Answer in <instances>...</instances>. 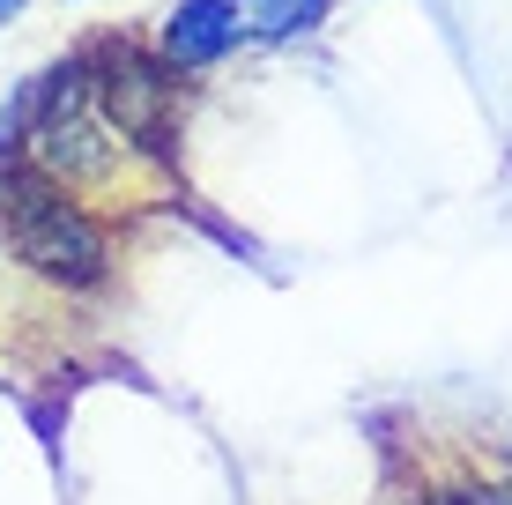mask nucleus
<instances>
[{"instance_id":"423d86ee","label":"nucleus","mask_w":512,"mask_h":505,"mask_svg":"<svg viewBox=\"0 0 512 505\" xmlns=\"http://www.w3.org/2000/svg\"><path fill=\"white\" fill-rule=\"evenodd\" d=\"M30 8V0H0V23H8V15H23Z\"/></svg>"},{"instance_id":"39448f33","label":"nucleus","mask_w":512,"mask_h":505,"mask_svg":"<svg viewBox=\"0 0 512 505\" xmlns=\"http://www.w3.org/2000/svg\"><path fill=\"white\" fill-rule=\"evenodd\" d=\"M231 8H238V23H245L253 45H290V38H305V30L327 23L334 0H231Z\"/></svg>"},{"instance_id":"20e7f679","label":"nucleus","mask_w":512,"mask_h":505,"mask_svg":"<svg viewBox=\"0 0 512 505\" xmlns=\"http://www.w3.org/2000/svg\"><path fill=\"white\" fill-rule=\"evenodd\" d=\"M245 38L238 8L231 0H171V15L156 23V60L171 67V75H208V67H223Z\"/></svg>"},{"instance_id":"7ed1b4c3","label":"nucleus","mask_w":512,"mask_h":505,"mask_svg":"<svg viewBox=\"0 0 512 505\" xmlns=\"http://www.w3.org/2000/svg\"><path fill=\"white\" fill-rule=\"evenodd\" d=\"M82 67H90V97L112 119L119 142L134 156H149V164H171V142H179V75L156 52H141L134 38L82 45Z\"/></svg>"},{"instance_id":"f257e3e1","label":"nucleus","mask_w":512,"mask_h":505,"mask_svg":"<svg viewBox=\"0 0 512 505\" xmlns=\"http://www.w3.org/2000/svg\"><path fill=\"white\" fill-rule=\"evenodd\" d=\"M0 238L30 275L60 290H104L112 283V238L90 216V201L75 186H60L52 171H38L30 156L0 164Z\"/></svg>"},{"instance_id":"f03ea898","label":"nucleus","mask_w":512,"mask_h":505,"mask_svg":"<svg viewBox=\"0 0 512 505\" xmlns=\"http://www.w3.org/2000/svg\"><path fill=\"white\" fill-rule=\"evenodd\" d=\"M23 156L52 171L60 186H112L134 164V149L112 134V119L90 97V67L82 52H67L60 67H45L38 82H23Z\"/></svg>"}]
</instances>
